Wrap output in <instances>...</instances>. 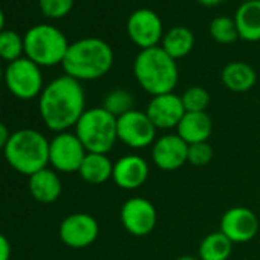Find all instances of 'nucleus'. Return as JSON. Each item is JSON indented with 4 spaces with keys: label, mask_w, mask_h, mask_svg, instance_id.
Here are the masks:
<instances>
[{
    "label": "nucleus",
    "mask_w": 260,
    "mask_h": 260,
    "mask_svg": "<svg viewBox=\"0 0 260 260\" xmlns=\"http://www.w3.org/2000/svg\"><path fill=\"white\" fill-rule=\"evenodd\" d=\"M84 90L78 80L61 75L46 84L39 96V112L52 132L61 134L77 125L84 113Z\"/></svg>",
    "instance_id": "obj_1"
},
{
    "label": "nucleus",
    "mask_w": 260,
    "mask_h": 260,
    "mask_svg": "<svg viewBox=\"0 0 260 260\" xmlns=\"http://www.w3.org/2000/svg\"><path fill=\"white\" fill-rule=\"evenodd\" d=\"M61 64L66 75L78 81L96 80L110 71L113 64V51L101 39H81L69 45Z\"/></svg>",
    "instance_id": "obj_2"
},
{
    "label": "nucleus",
    "mask_w": 260,
    "mask_h": 260,
    "mask_svg": "<svg viewBox=\"0 0 260 260\" xmlns=\"http://www.w3.org/2000/svg\"><path fill=\"white\" fill-rule=\"evenodd\" d=\"M134 74L140 86L152 96L173 92L179 78L176 60L161 46L143 49L135 58Z\"/></svg>",
    "instance_id": "obj_3"
},
{
    "label": "nucleus",
    "mask_w": 260,
    "mask_h": 260,
    "mask_svg": "<svg viewBox=\"0 0 260 260\" xmlns=\"http://www.w3.org/2000/svg\"><path fill=\"white\" fill-rule=\"evenodd\" d=\"M4 153L16 172L29 178L49 164V141L37 130L22 128L11 135Z\"/></svg>",
    "instance_id": "obj_4"
},
{
    "label": "nucleus",
    "mask_w": 260,
    "mask_h": 260,
    "mask_svg": "<svg viewBox=\"0 0 260 260\" xmlns=\"http://www.w3.org/2000/svg\"><path fill=\"white\" fill-rule=\"evenodd\" d=\"M75 135L87 153L107 155L118 141L116 118L104 107L87 109L75 125Z\"/></svg>",
    "instance_id": "obj_5"
},
{
    "label": "nucleus",
    "mask_w": 260,
    "mask_h": 260,
    "mask_svg": "<svg viewBox=\"0 0 260 260\" xmlns=\"http://www.w3.org/2000/svg\"><path fill=\"white\" fill-rule=\"evenodd\" d=\"M25 57L42 66H55L63 63L69 43L66 36L52 25H36L23 36Z\"/></svg>",
    "instance_id": "obj_6"
},
{
    "label": "nucleus",
    "mask_w": 260,
    "mask_h": 260,
    "mask_svg": "<svg viewBox=\"0 0 260 260\" xmlns=\"http://www.w3.org/2000/svg\"><path fill=\"white\" fill-rule=\"evenodd\" d=\"M8 90L19 100H32L43 90V75L39 64L26 57L8 63L5 69Z\"/></svg>",
    "instance_id": "obj_7"
},
{
    "label": "nucleus",
    "mask_w": 260,
    "mask_h": 260,
    "mask_svg": "<svg viewBox=\"0 0 260 260\" xmlns=\"http://www.w3.org/2000/svg\"><path fill=\"white\" fill-rule=\"evenodd\" d=\"M116 130L118 141L132 149H144L155 141L158 128L146 112L134 109L116 118Z\"/></svg>",
    "instance_id": "obj_8"
},
{
    "label": "nucleus",
    "mask_w": 260,
    "mask_h": 260,
    "mask_svg": "<svg viewBox=\"0 0 260 260\" xmlns=\"http://www.w3.org/2000/svg\"><path fill=\"white\" fill-rule=\"evenodd\" d=\"M86 155L87 152L75 134L61 132L49 141V164L57 172H78Z\"/></svg>",
    "instance_id": "obj_9"
},
{
    "label": "nucleus",
    "mask_w": 260,
    "mask_h": 260,
    "mask_svg": "<svg viewBox=\"0 0 260 260\" xmlns=\"http://www.w3.org/2000/svg\"><path fill=\"white\" fill-rule=\"evenodd\" d=\"M119 217L122 226L137 237L150 234L158 220L155 205L144 198H130L125 201L121 207Z\"/></svg>",
    "instance_id": "obj_10"
},
{
    "label": "nucleus",
    "mask_w": 260,
    "mask_h": 260,
    "mask_svg": "<svg viewBox=\"0 0 260 260\" xmlns=\"http://www.w3.org/2000/svg\"><path fill=\"white\" fill-rule=\"evenodd\" d=\"M127 32L141 51L155 48L162 39V22L155 11L141 8L130 14L127 20Z\"/></svg>",
    "instance_id": "obj_11"
},
{
    "label": "nucleus",
    "mask_w": 260,
    "mask_h": 260,
    "mask_svg": "<svg viewBox=\"0 0 260 260\" xmlns=\"http://www.w3.org/2000/svg\"><path fill=\"white\" fill-rule=\"evenodd\" d=\"M60 239L64 245L81 249L92 245L100 233L98 222L86 213H74L60 223Z\"/></svg>",
    "instance_id": "obj_12"
},
{
    "label": "nucleus",
    "mask_w": 260,
    "mask_h": 260,
    "mask_svg": "<svg viewBox=\"0 0 260 260\" xmlns=\"http://www.w3.org/2000/svg\"><path fill=\"white\" fill-rule=\"evenodd\" d=\"M220 233L233 243H245L258 233V219L255 213L246 207H233L222 214Z\"/></svg>",
    "instance_id": "obj_13"
},
{
    "label": "nucleus",
    "mask_w": 260,
    "mask_h": 260,
    "mask_svg": "<svg viewBox=\"0 0 260 260\" xmlns=\"http://www.w3.org/2000/svg\"><path fill=\"white\" fill-rule=\"evenodd\" d=\"M146 113L156 128L169 130L178 127L182 116L185 115V109L181 96L170 92L153 96L147 106Z\"/></svg>",
    "instance_id": "obj_14"
},
{
    "label": "nucleus",
    "mask_w": 260,
    "mask_h": 260,
    "mask_svg": "<svg viewBox=\"0 0 260 260\" xmlns=\"http://www.w3.org/2000/svg\"><path fill=\"white\" fill-rule=\"evenodd\" d=\"M188 144L176 135H164L155 141L152 149V159L161 170L172 172L181 169L187 162Z\"/></svg>",
    "instance_id": "obj_15"
},
{
    "label": "nucleus",
    "mask_w": 260,
    "mask_h": 260,
    "mask_svg": "<svg viewBox=\"0 0 260 260\" xmlns=\"http://www.w3.org/2000/svg\"><path fill=\"white\" fill-rule=\"evenodd\" d=\"M149 178V164L143 156L125 155L113 164L112 179L124 190H137Z\"/></svg>",
    "instance_id": "obj_16"
},
{
    "label": "nucleus",
    "mask_w": 260,
    "mask_h": 260,
    "mask_svg": "<svg viewBox=\"0 0 260 260\" xmlns=\"http://www.w3.org/2000/svg\"><path fill=\"white\" fill-rule=\"evenodd\" d=\"M176 128L178 135L190 146L208 141L213 130V122L207 112H185Z\"/></svg>",
    "instance_id": "obj_17"
},
{
    "label": "nucleus",
    "mask_w": 260,
    "mask_h": 260,
    "mask_svg": "<svg viewBox=\"0 0 260 260\" xmlns=\"http://www.w3.org/2000/svg\"><path fill=\"white\" fill-rule=\"evenodd\" d=\"M61 181L51 169H43L29 176V191L32 198L42 204H52L61 194Z\"/></svg>",
    "instance_id": "obj_18"
},
{
    "label": "nucleus",
    "mask_w": 260,
    "mask_h": 260,
    "mask_svg": "<svg viewBox=\"0 0 260 260\" xmlns=\"http://www.w3.org/2000/svg\"><path fill=\"white\" fill-rule=\"evenodd\" d=\"M234 23L240 39L246 42H258L260 40V0L243 2L234 16Z\"/></svg>",
    "instance_id": "obj_19"
},
{
    "label": "nucleus",
    "mask_w": 260,
    "mask_h": 260,
    "mask_svg": "<svg viewBox=\"0 0 260 260\" xmlns=\"http://www.w3.org/2000/svg\"><path fill=\"white\" fill-rule=\"evenodd\" d=\"M81 179L92 185H100L107 182L113 173V164L103 153H87L78 170Z\"/></svg>",
    "instance_id": "obj_20"
},
{
    "label": "nucleus",
    "mask_w": 260,
    "mask_h": 260,
    "mask_svg": "<svg viewBox=\"0 0 260 260\" xmlns=\"http://www.w3.org/2000/svg\"><path fill=\"white\" fill-rule=\"evenodd\" d=\"M222 83L231 92L242 93L255 84V72L243 61H231L222 69Z\"/></svg>",
    "instance_id": "obj_21"
},
{
    "label": "nucleus",
    "mask_w": 260,
    "mask_h": 260,
    "mask_svg": "<svg viewBox=\"0 0 260 260\" xmlns=\"http://www.w3.org/2000/svg\"><path fill=\"white\" fill-rule=\"evenodd\" d=\"M194 45V36L193 32L185 26H176L172 28L164 37H162V49L173 58H182L190 54Z\"/></svg>",
    "instance_id": "obj_22"
},
{
    "label": "nucleus",
    "mask_w": 260,
    "mask_h": 260,
    "mask_svg": "<svg viewBox=\"0 0 260 260\" xmlns=\"http://www.w3.org/2000/svg\"><path fill=\"white\" fill-rule=\"evenodd\" d=\"M233 242L220 231L205 236L199 245L201 260H228L233 252Z\"/></svg>",
    "instance_id": "obj_23"
},
{
    "label": "nucleus",
    "mask_w": 260,
    "mask_h": 260,
    "mask_svg": "<svg viewBox=\"0 0 260 260\" xmlns=\"http://www.w3.org/2000/svg\"><path fill=\"white\" fill-rule=\"evenodd\" d=\"M25 54L23 37L13 29H4L0 32V58L13 63L22 58Z\"/></svg>",
    "instance_id": "obj_24"
},
{
    "label": "nucleus",
    "mask_w": 260,
    "mask_h": 260,
    "mask_svg": "<svg viewBox=\"0 0 260 260\" xmlns=\"http://www.w3.org/2000/svg\"><path fill=\"white\" fill-rule=\"evenodd\" d=\"M103 107L115 118H119L124 113L134 110V96L125 89H113L106 95Z\"/></svg>",
    "instance_id": "obj_25"
},
{
    "label": "nucleus",
    "mask_w": 260,
    "mask_h": 260,
    "mask_svg": "<svg viewBox=\"0 0 260 260\" xmlns=\"http://www.w3.org/2000/svg\"><path fill=\"white\" fill-rule=\"evenodd\" d=\"M210 34L217 43H222V45L234 43L239 37L234 19L226 17V16H219L213 19V22L210 23Z\"/></svg>",
    "instance_id": "obj_26"
},
{
    "label": "nucleus",
    "mask_w": 260,
    "mask_h": 260,
    "mask_svg": "<svg viewBox=\"0 0 260 260\" xmlns=\"http://www.w3.org/2000/svg\"><path fill=\"white\" fill-rule=\"evenodd\" d=\"M181 100L185 112H205L210 106V93L201 86L188 87L182 93Z\"/></svg>",
    "instance_id": "obj_27"
},
{
    "label": "nucleus",
    "mask_w": 260,
    "mask_h": 260,
    "mask_svg": "<svg viewBox=\"0 0 260 260\" xmlns=\"http://www.w3.org/2000/svg\"><path fill=\"white\" fill-rule=\"evenodd\" d=\"M39 7L46 17L61 19L71 13L74 0H39Z\"/></svg>",
    "instance_id": "obj_28"
},
{
    "label": "nucleus",
    "mask_w": 260,
    "mask_h": 260,
    "mask_svg": "<svg viewBox=\"0 0 260 260\" xmlns=\"http://www.w3.org/2000/svg\"><path fill=\"white\" fill-rule=\"evenodd\" d=\"M213 159V149L208 143H196L188 146L187 162L194 167H204Z\"/></svg>",
    "instance_id": "obj_29"
},
{
    "label": "nucleus",
    "mask_w": 260,
    "mask_h": 260,
    "mask_svg": "<svg viewBox=\"0 0 260 260\" xmlns=\"http://www.w3.org/2000/svg\"><path fill=\"white\" fill-rule=\"evenodd\" d=\"M10 257H11L10 240L4 234H0V260H10Z\"/></svg>",
    "instance_id": "obj_30"
},
{
    "label": "nucleus",
    "mask_w": 260,
    "mask_h": 260,
    "mask_svg": "<svg viewBox=\"0 0 260 260\" xmlns=\"http://www.w3.org/2000/svg\"><path fill=\"white\" fill-rule=\"evenodd\" d=\"M11 132H10V128L4 124V122H0V150H5L10 138H11Z\"/></svg>",
    "instance_id": "obj_31"
},
{
    "label": "nucleus",
    "mask_w": 260,
    "mask_h": 260,
    "mask_svg": "<svg viewBox=\"0 0 260 260\" xmlns=\"http://www.w3.org/2000/svg\"><path fill=\"white\" fill-rule=\"evenodd\" d=\"M198 2L202 4V5H205V7H214V5L220 4L222 0H198Z\"/></svg>",
    "instance_id": "obj_32"
},
{
    "label": "nucleus",
    "mask_w": 260,
    "mask_h": 260,
    "mask_svg": "<svg viewBox=\"0 0 260 260\" xmlns=\"http://www.w3.org/2000/svg\"><path fill=\"white\" fill-rule=\"evenodd\" d=\"M4 29H5V14H4L2 8H0V32Z\"/></svg>",
    "instance_id": "obj_33"
},
{
    "label": "nucleus",
    "mask_w": 260,
    "mask_h": 260,
    "mask_svg": "<svg viewBox=\"0 0 260 260\" xmlns=\"http://www.w3.org/2000/svg\"><path fill=\"white\" fill-rule=\"evenodd\" d=\"M176 260H201V258H198V257H194V255H181V257H178Z\"/></svg>",
    "instance_id": "obj_34"
},
{
    "label": "nucleus",
    "mask_w": 260,
    "mask_h": 260,
    "mask_svg": "<svg viewBox=\"0 0 260 260\" xmlns=\"http://www.w3.org/2000/svg\"><path fill=\"white\" fill-rule=\"evenodd\" d=\"M5 80V71L2 69V66H0V81Z\"/></svg>",
    "instance_id": "obj_35"
},
{
    "label": "nucleus",
    "mask_w": 260,
    "mask_h": 260,
    "mask_svg": "<svg viewBox=\"0 0 260 260\" xmlns=\"http://www.w3.org/2000/svg\"><path fill=\"white\" fill-rule=\"evenodd\" d=\"M243 2H249V0H243Z\"/></svg>",
    "instance_id": "obj_36"
}]
</instances>
